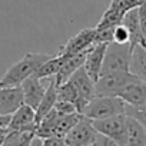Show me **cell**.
<instances>
[{
	"label": "cell",
	"instance_id": "7c38bea8",
	"mask_svg": "<svg viewBox=\"0 0 146 146\" xmlns=\"http://www.w3.org/2000/svg\"><path fill=\"white\" fill-rule=\"evenodd\" d=\"M106 47H108V43H95V44L88 50V53H86L83 67L86 69L88 75L90 76V79H92L93 82H96V80L99 79Z\"/></svg>",
	"mask_w": 146,
	"mask_h": 146
},
{
	"label": "cell",
	"instance_id": "9c48e42d",
	"mask_svg": "<svg viewBox=\"0 0 146 146\" xmlns=\"http://www.w3.org/2000/svg\"><path fill=\"white\" fill-rule=\"evenodd\" d=\"M95 36H96V29H82L78 35H75L73 37H70L64 44H62L59 47V54H64V56H72V54H78L82 52L89 50L93 44H95Z\"/></svg>",
	"mask_w": 146,
	"mask_h": 146
},
{
	"label": "cell",
	"instance_id": "e0dca14e",
	"mask_svg": "<svg viewBox=\"0 0 146 146\" xmlns=\"http://www.w3.org/2000/svg\"><path fill=\"white\" fill-rule=\"evenodd\" d=\"M129 32V47L130 50L136 46V44H142V35H140V26H139V12H137V7L135 9H130L125 13L122 22H120Z\"/></svg>",
	"mask_w": 146,
	"mask_h": 146
},
{
	"label": "cell",
	"instance_id": "603a6c76",
	"mask_svg": "<svg viewBox=\"0 0 146 146\" xmlns=\"http://www.w3.org/2000/svg\"><path fill=\"white\" fill-rule=\"evenodd\" d=\"M125 115L126 116H132L136 120H139L145 127H146V103L143 105H126L125 103Z\"/></svg>",
	"mask_w": 146,
	"mask_h": 146
},
{
	"label": "cell",
	"instance_id": "83f0119b",
	"mask_svg": "<svg viewBox=\"0 0 146 146\" xmlns=\"http://www.w3.org/2000/svg\"><path fill=\"white\" fill-rule=\"evenodd\" d=\"M10 115H0V126H7Z\"/></svg>",
	"mask_w": 146,
	"mask_h": 146
},
{
	"label": "cell",
	"instance_id": "ffe728a7",
	"mask_svg": "<svg viewBox=\"0 0 146 146\" xmlns=\"http://www.w3.org/2000/svg\"><path fill=\"white\" fill-rule=\"evenodd\" d=\"M64 60V54H59V53H54L52 57H49L39 69L37 72L35 73L36 76L42 78V79H49V78H54L56 73L59 72L62 63Z\"/></svg>",
	"mask_w": 146,
	"mask_h": 146
},
{
	"label": "cell",
	"instance_id": "484cf974",
	"mask_svg": "<svg viewBox=\"0 0 146 146\" xmlns=\"http://www.w3.org/2000/svg\"><path fill=\"white\" fill-rule=\"evenodd\" d=\"M40 145H46V146H53V145L62 146V145H66V143H64V137L53 135V136H49V137L42 139V140H40Z\"/></svg>",
	"mask_w": 146,
	"mask_h": 146
},
{
	"label": "cell",
	"instance_id": "9a60e30c",
	"mask_svg": "<svg viewBox=\"0 0 146 146\" xmlns=\"http://www.w3.org/2000/svg\"><path fill=\"white\" fill-rule=\"evenodd\" d=\"M86 53H88V50H86V52H82V53H78V54L64 56V60H63V63H62L59 72L56 73V76H54V80H56L57 85L66 82L80 66H83Z\"/></svg>",
	"mask_w": 146,
	"mask_h": 146
},
{
	"label": "cell",
	"instance_id": "30bf717a",
	"mask_svg": "<svg viewBox=\"0 0 146 146\" xmlns=\"http://www.w3.org/2000/svg\"><path fill=\"white\" fill-rule=\"evenodd\" d=\"M36 126H37L36 110L25 103L10 115V119L7 123L9 130H35L36 132Z\"/></svg>",
	"mask_w": 146,
	"mask_h": 146
},
{
	"label": "cell",
	"instance_id": "7402d4cb",
	"mask_svg": "<svg viewBox=\"0 0 146 146\" xmlns=\"http://www.w3.org/2000/svg\"><path fill=\"white\" fill-rule=\"evenodd\" d=\"M82 117V113L79 112H75V113H67V115H62L59 113V117H57V122H56V129H54V135L56 136H62L64 137L66 133L75 126L79 119Z\"/></svg>",
	"mask_w": 146,
	"mask_h": 146
},
{
	"label": "cell",
	"instance_id": "6da1fadb",
	"mask_svg": "<svg viewBox=\"0 0 146 146\" xmlns=\"http://www.w3.org/2000/svg\"><path fill=\"white\" fill-rule=\"evenodd\" d=\"M52 56V53H26L20 60H17L6 70V73L0 79V88L19 86L26 78L35 75L37 69Z\"/></svg>",
	"mask_w": 146,
	"mask_h": 146
},
{
	"label": "cell",
	"instance_id": "cb8c5ba5",
	"mask_svg": "<svg viewBox=\"0 0 146 146\" xmlns=\"http://www.w3.org/2000/svg\"><path fill=\"white\" fill-rule=\"evenodd\" d=\"M129 39H130L129 32H127V29H126L122 23H119V25H116V26L113 27L112 42L119 43V44H126V43L129 44Z\"/></svg>",
	"mask_w": 146,
	"mask_h": 146
},
{
	"label": "cell",
	"instance_id": "7a4b0ae2",
	"mask_svg": "<svg viewBox=\"0 0 146 146\" xmlns=\"http://www.w3.org/2000/svg\"><path fill=\"white\" fill-rule=\"evenodd\" d=\"M125 113V102L119 96H93L82 110L89 119H103L113 115Z\"/></svg>",
	"mask_w": 146,
	"mask_h": 146
},
{
	"label": "cell",
	"instance_id": "44dd1931",
	"mask_svg": "<svg viewBox=\"0 0 146 146\" xmlns=\"http://www.w3.org/2000/svg\"><path fill=\"white\" fill-rule=\"evenodd\" d=\"M36 137L35 130H9L7 129V136L5 139V145L7 146H29L33 143V139Z\"/></svg>",
	"mask_w": 146,
	"mask_h": 146
},
{
	"label": "cell",
	"instance_id": "4fadbf2b",
	"mask_svg": "<svg viewBox=\"0 0 146 146\" xmlns=\"http://www.w3.org/2000/svg\"><path fill=\"white\" fill-rule=\"evenodd\" d=\"M22 105L23 95L20 85L0 88V115H12Z\"/></svg>",
	"mask_w": 146,
	"mask_h": 146
},
{
	"label": "cell",
	"instance_id": "8992f818",
	"mask_svg": "<svg viewBox=\"0 0 146 146\" xmlns=\"http://www.w3.org/2000/svg\"><path fill=\"white\" fill-rule=\"evenodd\" d=\"M99 132L95 129L92 119L82 115L79 122L64 136V143L69 146H90L96 145Z\"/></svg>",
	"mask_w": 146,
	"mask_h": 146
},
{
	"label": "cell",
	"instance_id": "ba28073f",
	"mask_svg": "<svg viewBox=\"0 0 146 146\" xmlns=\"http://www.w3.org/2000/svg\"><path fill=\"white\" fill-rule=\"evenodd\" d=\"M49 79H42L36 75H32V76L26 78L20 83L22 95H23V103L29 105L30 108H33L36 110L40 100H42V98H43V95H44V92H46Z\"/></svg>",
	"mask_w": 146,
	"mask_h": 146
},
{
	"label": "cell",
	"instance_id": "2e32d148",
	"mask_svg": "<svg viewBox=\"0 0 146 146\" xmlns=\"http://www.w3.org/2000/svg\"><path fill=\"white\" fill-rule=\"evenodd\" d=\"M129 72L137 79L146 82V47L136 44L130 50L129 57Z\"/></svg>",
	"mask_w": 146,
	"mask_h": 146
},
{
	"label": "cell",
	"instance_id": "d4e9b609",
	"mask_svg": "<svg viewBox=\"0 0 146 146\" xmlns=\"http://www.w3.org/2000/svg\"><path fill=\"white\" fill-rule=\"evenodd\" d=\"M53 109H54L56 112L62 113V115H67V113H75V112H78V108L75 106V103H72V102H69V100H64V99H57Z\"/></svg>",
	"mask_w": 146,
	"mask_h": 146
},
{
	"label": "cell",
	"instance_id": "3957f363",
	"mask_svg": "<svg viewBox=\"0 0 146 146\" xmlns=\"http://www.w3.org/2000/svg\"><path fill=\"white\" fill-rule=\"evenodd\" d=\"M137 80L140 79L132 75L129 70L109 72V73H105V75H100L99 79L95 82V95L96 96H117V93L125 86Z\"/></svg>",
	"mask_w": 146,
	"mask_h": 146
},
{
	"label": "cell",
	"instance_id": "ac0fdd59",
	"mask_svg": "<svg viewBox=\"0 0 146 146\" xmlns=\"http://www.w3.org/2000/svg\"><path fill=\"white\" fill-rule=\"evenodd\" d=\"M57 100V83L54 80V78H50L49 79V83H47V88H46V92L36 109V120L39 122L47 112H50L53 108H54V103Z\"/></svg>",
	"mask_w": 146,
	"mask_h": 146
},
{
	"label": "cell",
	"instance_id": "d6986e66",
	"mask_svg": "<svg viewBox=\"0 0 146 146\" xmlns=\"http://www.w3.org/2000/svg\"><path fill=\"white\" fill-rule=\"evenodd\" d=\"M126 145H146V127L132 116H126Z\"/></svg>",
	"mask_w": 146,
	"mask_h": 146
},
{
	"label": "cell",
	"instance_id": "4316f807",
	"mask_svg": "<svg viewBox=\"0 0 146 146\" xmlns=\"http://www.w3.org/2000/svg\"><path fill=\"white\" fill-rule=\"evenodd\" d=\"M6 136H7V126H0V146H3Z\"/></svg>",
	"mask_w": 146,
	"mask_h": 146
},
{
	"label": "cell",
	"instance_id": "5b68a950",
	"mask_svg": "<svg viewBox=\"0 0 146 146\" xmlns=\"http://www.w3.org/2000/svg\"><path fill=\"white\" fill-rule=\"evenodd\" d=\"M92 123L100 135L112 139L116 145H126V115L125 113L113 115L103 119H93Z\"/></svg>",
	"mask_w": 146,
	"mask_h": 146
},
{
	"label": "cell",
	"instance_id": "5bb4252c",
	"mask_svg": "<svg viewBox=\"0 0 146 146\" xmlns=\"http://www.w3.org/2000/svg\"><path fill=\"white\" fill-rule=\"evenodd\" d=\"M117 96L126 103V105H143L146 103V82L137 80L133 83H129L125 86Z\"/></svg>",
	"mask_w": 146,
	"mask_h": 146
},
{
	"label": "cell",
	"instance_id": "277c9868",
	"mask_svg": "<svg viewBox=\"0 0 146 146\" xmlns=\"http://www.w3.org/2000/svg\"><path fill=\"white\" fill-rule=\"evenodd\" d=\"M129 57H130V47L127 43L126 44H119L115 42L108 43L100 75H105L109 72L129 70Z\"/></svg>",
	"mask_w": 146,
	"mask_h": 146
},
{
	"label": "cell",
	"instance_id": "52a82bcc",
	"mask_svg": "<svg viewBox=\"0 0 146 146\" xmlns=\"http://www.w3.org/2000/svg\"><path fill=\"white\" fill-rule=\"evenodd\" d=\"M143 3H146V0H110L108 9L105 10L99 23L96 25V29L115 27L116 25H119L122 22V19L127 10L139 7Z\"/></svg>",
	"mask_w": 146,
	"mask_h": 146
},
{
	"label": "cell",
	"instance_id": "8fae6325",
	"mask_svg": "<svg viewBox=\"0 0 146 146\" xmlns=\"http://www.w3.org/2000/svg\"><path fill=\"white\" fill-rule=\"evenodd\" d=\"M67 80L75 86V89H76V92H78L83 106H86L89 103V100L95 96V82L88 75L86 69L83 66H80Z\"/></svg>",
	"mask_w": 146,
	"mask_h": 146
}]
</instances>
